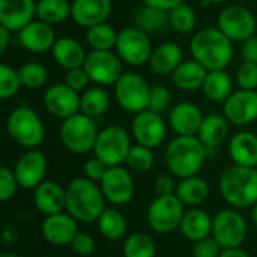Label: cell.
<instances>
[{"label": "cell", "instance_id": "5b68a950", "mask_svg": "<svg viewBox=\"0 0 257 257\" xmlns=\"http://www.w3.org/2000/svg\"><path fill=\"white\" fill-rule=\"evenodd\" d=\"M8 136L21 148L36 149L45 139V128L41 117L30 107H18L6 119Z\"/></svg>", "mask_w": 257, "mask_h": 257}, {"label": "cell", "instance_id": "ee69618b", "mask_svg": "<svg viewBox=\"0 0 257 257\" xmlns=\"http://www.w3.org/2000/svg\"><path fill=\"white\" fill-rule=\"evenodd\" d=\"M18 188L20 185H18L14 170H11L9 167H2L0 169V200L9 202L17 194Z\"/></svg>", "mask_w": 257, "mask_h": 257}, {"label": "cell", "instance_id": "e0dca14e", "mask_svg": "<svg viewBox=\"0 0 257 257\" xmlns=\"http://www.w3.org/2000/svg\"><path fill=\"white\" fill-rule=\"evenodd\" d=\"M81 95L71 89L66 83H57L50 86L42 96L45 110L59 119H68L80 111Z\"/></svg>", "mask_w": 257, "mask_h": 257}, {"label": "cell", "instance_id": "c3c4849f", "mask_svg": "<svg viewBox=\"0 0 257 257\" xmlns=\"http://www.w3.org/2000/svg\"><path fill=\"white\" fill-rule=\"evenodd\" d=\"M108 167L101 161L98 160L96 157L95 158H90L84 163L83 166V172H84V178L93 181V182H101L102 178L105 176Z\"/></svg>", "mask_w": 257, "mask_h": 257}, {"label": "cell", "instance_id": "7dc6e473", "mask_svg": "<svg viewBox=\"0 0 257 257\" xmlns=\"http://www.w3.org/2000/svg\"><path fill=\"white\" fill-rule=\"evenodd\" d=\"M71 248L75 254L81 257H90L95 251V239L84 232H78L74 241L71 242Z\"/></svg>", "mask_w": 257, "mask_h": 257}, {"label": "cell", "instance_id": "ab89813d", "mask_svg": "<svg viewBox=\"0 0 257 257\" xmlns=\"http://www.w3.org/2000/svg\"><path fill=\"white\" fill-rule=\"evenodd\" d=\"M196 12L191 6L181 3L169 12V24L179 33H190L196 27Z\"/></svg>", "mask_w": 257, "mask_h": 257}, {"label": "cell", "instance_id": "f35d334b", "mask_svg": "<svg viewBox=\"0 0 257 257\" xmlns=\"http://www.w3.org/2000/svg\"><path fill=\"white\" fill-rule=\"evenodd\" d=\"M154 163H155V157H154L152 149L142 146V145H133L125 161L128 170L136 172V173L149 172L154 167Z\"/></svg>", "mask_w": 257, "mask_h": 257}, {"label": "cell", "instance_id": "db71d44e", "mask_svg": "<svg viewBox=\"0 0 257 257\" xmlns=\"http://www.w3.org/2000/svg\"><path fill=\"white\" fill-rule=\"evenodd\" d=\"M11 30H8L6 27L0 26V53H5L8 45H9V39H11Z\"/></svg>", "mask_w": 257, "mask_h": 257}, {"label": "cell", "instance_id": "8fae6325", "mask_svg": "<svg viewBox=\"0 0 257 257\" xmlns=\"http://www.w3.org/2000/svg\"><path fill=\"white\" fill-rule=\"evenodd\" d=\"M152 42L143 30L137 27H125L117 35L116 42V54L122 59V62L140 66L149 62L152 54Z\"/></svg>", "mask_w": 257, "mask_h": 257}, {"label": "cell", "instance_id": "4316f807", "mask_svg": "<svg viewBox=\"0 0 257 257\" xmlns=\"http://www.w3.org/2000/svg\"><path fill=\"white\" fill-rule=\"evenodd\" d=\"M53 57L59 66L66 71L83 68L87 54L84 53L83 45L74 38H60L53 47Z\"/></svg>", "mask_w": 257, "mask_h": 257}, {"label": "cell", "instance_id": "b9f144b4", "mask_svg": "<svg viewBox=\"0 0 257 257\" xmlns=\"http://www.w3.org/2000/svg\"><path fill=\"white\" fill-rule=\"evenodd\" d=\"M21 87V80L18 71L12 66L2 63L0 65V98L9 99L17 95Z\"/></svg>", "mask_w": 257, "mask_h": 257}, {"label": "cell", "instance_id": "277c9868", "mask_svg": "<svg viewBox=\"0 0 257 257\" xmlns=\"http://www.w3.org/2000/svg\"><path fill=\"white\" fill-rule=\"evenodd\" d=\"M220 193L232 208H253L257 203V170L236 164L227 167L220 176Z\"/></svg>", "mask_w": 257, "mask_h": 257}, {"label": "cell", "instance_id": "d590c367", "mask_svg": "<svg viewBox=\"0 0 257 257\" xmlns=\"http://www.w3.org/2000/svg\"><path fill=\"white\" fill-rule=\"evenodd\" d=\"M71 15V3L68 0H39L36 6L38 20L54 26L60 24Z\"/></svg>", "mask_w": 257, "mask_h": 257}, {"label": "cell", "instance_id": "bcb514c9", "mask_svg": "<svg viewBox=\"0 0 257 257\" xmlns=\"http://www.w3.org/2000/svg\"><path fill=\"white\" fill-rule=\"evenodd\" d=\"M221 251L223 248L212 236L200 239L193 245V257H220Z\"/></svg>", "mask_w": 257, "mask_h": 257}, {"label": "cell", "instance_id": "1f68e13d", "mask_svg": "<svg viewBox=\"0 0 257 257\" xmlns=\"http://www.w3.org/2000/svg\"><path fill=\"white\" fill-rule=\"evenodd\" d=\"M99 233L108 241H119L126 235V218L116 208H105L104 212L96 220Z\"/></svg>", "mask_w": 257, "mask_h": 257}, {"label": "cell", "instance_id": "f5cc1de1", "mask_svg": "<svg viewBox=\"0 0 257 257\" xmlns=\"http://www.w3.org/2000/svg\"><path fill=\"white\" fill-rule=\"evenodd\" d=\"M181 3H184V0H143V5L161 9V11H166V12H170L173 8L179 6Z\"/></svg>", "mask_w": 257, "mask_h": 257}, {"label": "cell", "instance_id": "60d3db41", "mask_svg": "<svg viewBox=\"0 0 257 257\" xmlns=\"http://www.w3.org/2000/svg\"><path fill=\"white\" fill-rule=\"evenodd\" d=\"M18 75L21 80V86L27 89H39L42 87L48 80L47 68L38 62H29L24 63L18 69Z\"/></svg>", "mask_w": 257, "mask_h": 257}, {"label": "cell", "instance_id": "f1b7e54d", "mask_svg": "<svg viewBox=\"0 0 257 257\" xmlns=\"http://www.w3.org/2000/svg\"><path fill=\"white\" fill-rule=\"evenodd\" d=\"M181 233L191 242H197L208 236H212V218L208 212L199 208L185 211L181 223Z\"/></svg>", "mask_w": 257, "mask_h": 257}, {"label": "cell", "instance_id": "9f6ffc18", "mask_svg": "<svg viewBox=\"0 0 257 257\" xmlns=\"http://www.w3.org/2000/svg\"><path fill=\"white\" fill-rule=\"evenodd\" d=\"M251 217H253V223H254V226H256L257 229V203L253 206V212H251Z\"/></svg>", "mask_w": 257, "mask_h": 257}, {"label": "cell", "instance_id": "4fadbf2b", "mask_svg": "<svg viewBox=\"0 0 257 257\" xmlns=\"http://www.w3.org/2000/svg\"><path fill=\"white\" fill-rule=\"evenodd\" d=\"M84 71L87 72L90 81L96 83V86H114L116 81L122 77V59L113 51H95L87 54L84 65Z\"/></svg>", "mask_w": 257, "mask_h": 257}, {"label": "cell", "instance_id": "d4e9b609", "mask_svg": "<svg viewBox=\"0 0 257 257\" xmlns=\"http://www.w3.org/2000/svg\"><path fill=\"white\" fill-rule=\"evenodd\" d=\"M229 157L236 166L251 167L257 166V136L250 131L236 133L229 142Z\"/></svg>", "mask_w": 257, "mask_h": 257}, {"label": "cell", "instance_id": "681fc988", "mask_svg": "<svg viewBox=\"0 0 257 257\" xmlns=\"http://www.w3.org/2000/svg\"><path fill=\"white\" fill-rule=\"evenodd\" d=\"M65 83L75 92H81L89 86L90 78H89L87 72L84 71V68H77V69L68 71V74L65 77Z\"/></svg>", "mask_w": 257, "mask_h": 257}, {"label": "cell", "instance_id": "836d02e7", "mask_svg": "<svg viewBox=\"0 0 257 257\" xmlns=\"http://www.w3.org/2000/svg\"><path fill=\"white\" fill-rule=\"evenodd\" d=\"M110 107V95L102 86H93L84 90L80 99V113L89 117L102 116Z\"/></svg>", "mask_w": 257, "mask_h": 257}, {"label": "cell", "instance_id": "30bf717a", "mask_svg": "<svg viewBox=\"0 0 257 257\" xmlns=\"http://www.w3.org/2000/svg\"><path fill=\"white\" fill-rule=\"evenodd\" d=\"M248 233L245 218L235 209L220 211L212 218V238L223 250L238 248L244 244Z\"/></svg>", "mask_w": 257, "mask_h": 257}, {"label": "cell", "instance_id": "6da1fadb", "mask_svg": "<svg viewBox=\"0 0 257 257\" xmlns=\"http://www.w3.org/2000/svg\"><path fill=\"white\" fill-rule=\"evenodd\" d=\"M193 59L211 71H224L233 59L232 41L220 30L208 27L193 35L190 42Z\"/></svg>", "mask_w": 257, "mask_h": 257}, {"label": "cell", "instance_id": "74e56055", "mask_svg": "<svg viewBox=\"0 0 257 257\" xmlns=\"http://www.w3.org/2000/svg\"><path fill=\"white\" fill-rule=\"evenodd\" d=\"M157 245L152 236L143 232L131 233L123 242V257H155Z\"/></svg>", "mask_w": 257, "mask_h": 257}, {"label": "cell", "instance_id": "603a6c76", "mask_svg": "<svg viewBox=\"0 0 257 257\" xmlns=\"http://www.w3.org/2000/svg\"><path fill=\"white\" fill-rule=\"evenodd\" d=\"M18 39L27 51L36 54L53 50L57 41L53 27L41 20H35L30 24H27L23 30H20Z\"/></svg>", "mask_w": 257, "mask_h": 257}, {"label": "cell", "instance_id": "3957f363", "mask_svg": "<svg viewBox=\"0 0 257 257\" xmlns=\"http://www.w3.org/2000/svg\"><path fill=\"white\" fill-rule=\"evenodd\" d=\"M208 157V149L196 136H178L166 149V164L179 179L197 176Z\"/></svg>", "mask_w": 257, "mask_h": 257}, {"label": "cell", "instance_id": "91938a15", "mask_svg": "<svg viewBox=\"0 0 257 257\" xmlns=\"http://www.w3.org/2000/svg\"><path fill=\"white\" fill-rule=\"evenodd\" d=\"M44 257H54V256H44Z\"/></svg>", "mask_w": 257, "mask_h": 257}, {"label": "cell", "instance_id": "9a60e30c", "mask_svg": "<svg viewBox=\"0 0 257 257\" xmlns=\"http://www.w3.org/2000/svg\"><path fill=\"white\" fill-rule=\"evenodd\" d=\"M48 161L44 152L38 149H27L15 163L14 173L20 188L35 190L45 181Z\"/></svg>", "mask_w": 257, "mask_h": 257}, {"label": "cell", "instance_id": "8992f818", "mask_svg": "<svg viewBox=\"0 0 257 257\" xmlns=\"http://www.w3.org/2000/svg\"><path fill=\"white\" fill-rule=\"evenodd\" d=\"M98 128L93 117L77 113L65 119L60 125V140L63 146L77 155L93 152L98 139Z\"/></svg>", "mask_w": 257, "mask_h": 257}, {"label": "cell", "instance_id": "7c38bea8", "mask_svg": "<svg viewBox=\"0 0 257 257\" xmlns=\"http://www.w3.org/2000/svg\"><path fill=\"white\" fill-rule=\"evenodd\" d=\"M218 29L230 41H242L254 36L257 23L253 12L241 5H230L218 15Z\"/></svg>", "mask_w": 257, "mask_h": 257}, {"label": "cell", "instance_id": "f907efd6", "mask_svg": "<svg viewBox=\"0 0 257 257\" xmlns=\"http://www.w3.org/2000/svg\"><path fill=\"white\" fill-rule=\"evenodd\" d=\"M176 187L178 184H175V181L169 175H161L154 182V190L157 196H173L176 194Z\"/></svg>", "mask_w": 257, "mask_h": 257}, {"label": "cell", "instance_id": "7402d4cb", "mask_svg": "<svg viewBox=\"0 0 257 257\" xmlns=\"http://www.w3.org/2000/svg\"><path fill=\"white\" fill-rule=\"evenodd\" d=\"M33 205L45 217L66 209V188L54 181H44L33 190Z\"/></svg>", "mask_w": 257, "mask_h": 257}, {"label": "cell", "instance_id": "ba28073f", "mask_svg": "<svg viewBox=\"0 0 257 257\" xmlns=\"http://www.w3.org/2000/svg\"><path fill=\"white\" fill-rule=\"evenodd\" d=\"M185 215V205L173 196H157L148 208L149 227L161 235H167L181 227Z\"/></svg>", "mask_w": 257, "mask_h": 257}, {"label": "cell", "instance_id": "f6af8a7d", "mask_svg": "<svg viewBox=\"0 0 257 257\" xmlns=\"http://www.w3.org/2000/svg\"><path fill=\"white\" fill-rule=\"evenodd\" d=\"M236 83L241 89L256 90L257 89V65L244 62L236 71Z\"/></svg>", "mask_w": 257, "mask_h": 257}, {"label": "cell", "instance_id": "816d5d0a", "mask_svg": "<svg viewBox=\"0 0 257 257\" xmlns=\"http://www.w3.org/2000/svg\"><path fill=\"white\" fill-rule=\"evenodd\" d=\"M242 57H244V62H250V63L257 65V36H253L244 42Z\"/></svg>", "mask_w": 257, "mask_h": 257}, {"label": "cell", "instance_id": "44dd1931", "mask_svg": "<svg viewBox=\"0 0 257 257\" xmlns=\"http://www.w3.org/2000/svg\"><path fill=\"white\" fill-rule=\"evenodd\" d=\"M111 15V0H74L71 5V17L81 27H93L102 24Z\"/></svg>", "mask_w": 257, "mask_h": 257}, {"label": "cell", "instance_id": "ffe728a7", "mask_svg": "<svg viewBox=\"0 0 257 257\" xmlns=\"http://www.w3.org/2000/svg\"><path fill=\"white\" fill-rule=\"evenodd\" d=\"M35 0H0V26L11 32H20L36 17Z\"/></svg>", "mask_w": 257, "mask_h": 257}, {"label": "cell", "instance_id": "7a4b0ae2", "mask_svg": "<svg viewBox=\"0 0 257 257\" xmlns=\"http://www.w3.org/2000/svg\"><path fill=\"white\" fill-rule=\"evenodd\" d=\"M105 197L96 182L75 178L66 187V212L81 223H93L105 209Z\"/></svg>", "mask_w": 257, "mask_h": 257}, {"label": "cell", "instance_id": "ac0fdd59", "mask_svg": "<svg viewBox=\"0 0 257 257\" xmlns=\"http://www.w3.org/2000/svg\"><path fill=\"white\" fill-rule=\"evenodd\" d=\"M226 119L236 126H245L257 119V92L239 89L233 92L223 107Z\"/></svg>", "mask_w": 257, "mask_h": 257}, {"label": "cell", "instance_id": "5bb4252c", "mask_svg": "<svg viewBox=\"0 0 257 257\" xmlns=\"http://www.w3.org/2000/svg\"><path fill=\"white\" fill-rule=\"evenodd\" d=\"M99 187L105 200L113 206H123L130 203L136 191L133 175L122 166L108 167L105 176L99 182Z\"/></svg>", "mask_w": 257, "mask_h": 257}, {"label": "cell", "instance_id": "4dcf8cb0", "mask_svg": "<svg viewBox=\"0 0 257 257\" xmlns=\"http://www.w3.org/2000/svg\"><path fill=\"white\" fill-rule=\"evenodd\" d=\"M209 196V185L205 179L199 176H191L181 179V182L176 187V197L191 208L200 206L206 202Z\"/></svg>", "mask_w": 257, "mask_h": 257}, {"label": "cell", "instance_id": "6f0895ef", "mask_svg": "<svg viewBox=\"0 0 257 257\" xmlns=\"http://www.w3.org/2000/svg\"><path fill=\"white\" fill-rule=\"evenodd\" d=\"M0 257H21V256H18V254H15V253H5V254H2Z\"/></svg>", "mask_w": 257, "mask_h": 257}, {"label": "cell", "instance_id": "94428289", "mask_svg": "<svg viewBox=\"0 0 257 257\" xmlns=\"http://www.w3.org/2000/svg\"><path fill=\"white\" fill-rule=\"evenodd\" d=\"M256 170H257V166H256Z\"/></svg>", "mask_w": 257, "mask_h": 257}, {"label": "cell", "instance_id": "8d00e7d4", "mask_svg": "<svg viewBox=\"0 0 257 257\" xmlns=\"http://www.w3.org/2000/svg\"><path fill=\"white\" fill-rule=\"evenodd\" d=\"M117 35L119 33L111 26L102 23L87 29L86 41L89 47L95 51H111V48H116Z\"/></svg>", "mask_w": 257, "mask_h": 257}, {"label": "cell", "instance_id": "11a10c76", "mask_svg": "<svg viewBox=\"0 0 257 257\" xmlns=\"http://www.w3.org/2000/svg\"><path fill=\"white\" fill-rule=\"evenodd\" d=\"M220 257H251L247 251H244L241 247L238 248H226L221 251Z\"/></svg>", "mask_w": 257, "mask_h": 257}, {"label": "cell", "instance_id": "9c48e42d", "mask_svg": "<svg viewBox=\"0 0 257 257\" xmlns=\"http://www.w3.org/2000/svg\"><path fill=\"white\" fill-rule=\"evenodd\" d=\"M151 86L137 72H123L114 84V98L128 113H140L149 107Z\"/></svg>", "mask_w": 257, "mask_h": 257}, {"label": "cell", "instance_id": "e575fe53", "mask_svg": "<svg viewBox=\"0 0 257 257\" xmlns=\"http://www.w3.org/2000/svg\"><path fill=\"white\" fill-rule=\"evenodd\" d=\"M134 21L136 27L143 30L145 33L163 32L169 26V12L143 5L136 11Z\"/></svg>", "mask_w": 257, "mask_h": 257}, {"label": "cell", "instance_id": "83f0119b", "mask_svg": "<svg viewBox=\"0 0 257 257\" xmlns=\"http://www.w3.org/2000/svg\"><path fill=\"white\" fill-rule=\"evenodd\" d=\"M182 62V48L176 42H164L152 51L149 66L158 75H169L173 74Z\"/></svg>", "mask_w": 257, "mask_h": 257}, {"label": "cell", "instance_id": "680465c9", "mask_svg": "<svg viewBox=\"0 0 257 257\" xmlns=\"http://www.w3.org/2000/svg\"><path fill=\"white\" fill-rule=\"evenodd\" d=\"M211 3H223V2H226V0H209Z\"/></svg>", "mask_w": 257, "mask_h": 257}, {"label": "cell", "instance_id": "2e32d148", "mask_svg": "<svg viewBox=\"0 0 257 257\" xmlns=\"http://www.w3.org/2000/svg\"><path fill=\"white\" fill-rule=\"evenodd\" d=\"M131 130L137 145L146 146L149 149L158 148L164 142L167 133V126L161 114L151 110L137 113L133 119Z\"/></svg>", "mask_w": 257, "mask_h": 257}, {"label": "cell", "instance_id": "484cf974", "mask_svg": "<svg viewBox=\"0 0 257 257\" xmlns=\"http://www.w3.org/2000/svg\"><path fill=\"white\" fill-rule=\"evenodd\" d=\"M229 123L224 114H208L200 125L197 139L208 151H217L229 137Z\"/></svg>", "mask_w": 257, "mask_h": 257}, {"label": "cell", "instance_id": "cb8c5ba5", "mask_svg": "<svg viewBox=\"0 0 257 257\" xmlns=\"http://www.w3.org/2000/svg\"><path fill=\"white\" fill-rule=\"evenodd\" d=\"M203 119L202 110L193 102H179L169 114L170 126L178 136H197Z\"/></svg>", "mask_w": 257, "mask_h": 257}, {"label": "cell", "instance_id": "7bdbcfd3", "mask_svg": "<svg viewBox=\"0 0 257 257\" xmlns=\"http://www.w3.org/2000/svg\"><path fill=\"white\" fill-rule=\"evenodd\" d=\"M170 99H172V95H170V90L166 86H161V84L151 86V95H149V107H148V110L161 114L163 111L167 110V107L170 104Z\"/></svg>", "mask_w": 257, "mask_h": 257}, {"label": "cell", "instance_id": "52a82bcc", "mask_svg": "<svg viewBox=\"0 0 257 257\" xmlns=\"http://www.w3.org/2000/svg\"><path fill=\"white\" fill-rule=\"evenodd\" d=\"M131 148L128 131L119 125H108L99 131L93 154L107 167H117L125 164Z\"/></svg>", "mask_w": 257, "mask_h": 257}, {"label": "cell", "instance_id": "f546056e", "mask_svg": "<svg viewBox=\"0 0 257 257\" xmlns=\"http://www.w3.org/2000/svg\"><path fill=\"white\" fill-rule=\"evenodd\" d=\"M206 75H208L206 68L193 59V60H184L172 74V80L178 89L185 92H193L203 87Z\"/></svg>", "mask_w": 257, "mask_h": 257}, {"label": "cell", "instance_id": "d6986e66", "mask_svg": "<svg viewBox=\"0 0 257 257\" xmlns=\"http://www.w3.org/2000/svg\"><path fill=\"white\" fill-rule=\"evenodd\" d=\"M78 224L74 217L68 212H59L54 215H48L44 218L41 224L42 238L56 247L71 245L74 238L78 233Z\"/></svg>", "mask_w": 257, "mask_h": 257}, {"label": "cell", "instance_id": "d6a6232c", "mask_svg": "<svg viewBox=\"0 0 257 257\" xmlns=\"http://www.w3.org/2000/svg\"><path fill=\"white\" fill-rule=\"evenodd\" d=\"M232 78L226 71H211L203 83V93L208 99L214 102H226L232 95Z\"/></svg>", "mask_w": 257, "mask_h": 257}]
</instances>
